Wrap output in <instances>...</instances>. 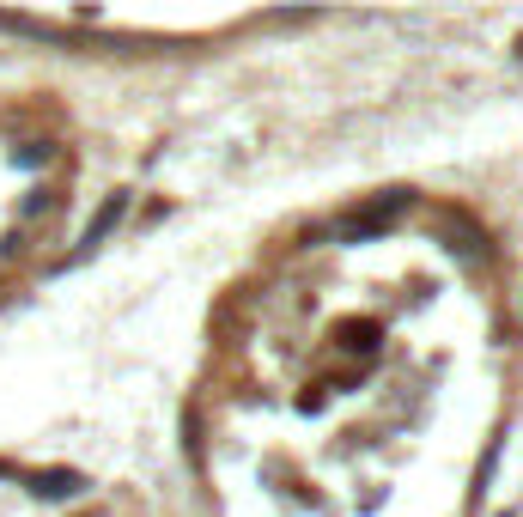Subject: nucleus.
<instances>
[{"label": "nucleus", "instance_id": "obj_1", "mask_svg": "<svg viewBox=\"0 0 523 517\" xmlns=\"http://www.w3.org/2000/svg\"><path fill=\"white\" fill-rule=\"evenodd\" d=\"M402 207H408V195H384L378 207H365V213L353 219V238H371V232H378V226H390V219H396Z\"/></svg>", "mask_w": 523, "mask_h": 517}, {"label": "nucleus", "instance_id": "obj_2", "mask_svg": "<svg viewBox=\"0 0 523 517\" xmlns=\"http://www.w3.org/2000/svg\"><path fill=\"white\" fill-rule=\"evenodd\" d=\"M128 213V195H110L104 207H98V219H92V226H86V238H80V250H98L104 238H110V226H116V219Z\"/></svg>", "mask_w": 523, "mask_h": 517}, {"label": "nucleus", "instance_id": "obj_3", "mask_svg": "<svg viewBox=\"0 0 523 517\" xmlns=\"http://www.w3.org/2000/svg\"><path fill=\"white\" fill-rule=\"evenodd\" d=\"M31 493L37 499H67V493H80V475L73 469H43V475H31Z\"/></svg>", "mask_w": 523, "mask_h": 517}, {"label": "nucleus", "instance_id": "obj_4", "mask_svg": "<svg viewBox=\"0 0 523 517\" xmlns=\"http://www.w3.org/2000/svg\"><path fill=\"white\" fill-rule=\"evenodd\" d=\"M0 475H7V463H0Z\"/></svg>", "mask_w": 523, "mask_h": 517}]
</instances>
